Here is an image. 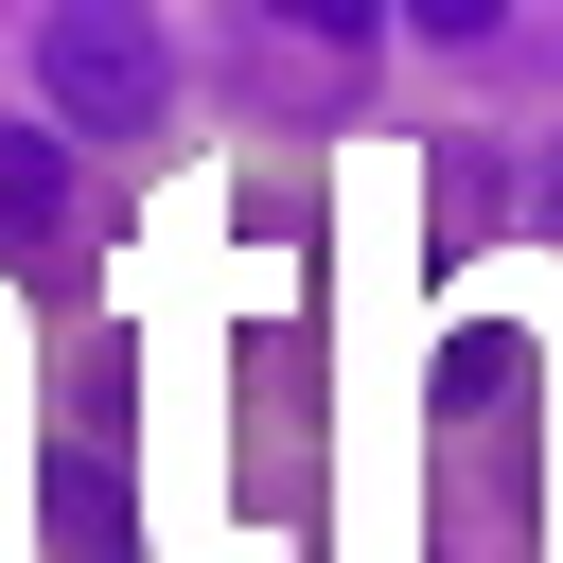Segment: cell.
I'll return each mask as SVG.
<instances>
[{
  "instance_id": "obj_3",
  "label": "cell",
  "mask_w": 563,
  "mask_h": 563,
  "mask_svg": "<svg viewBox=\"0 0 563 563\" xmlns=\"http://www.w3.org/2000/svg\"><path fill=\"white\" fill-rule=\"evenodd\" d=\"M0 229H53V141H0Z\"/></svg>"
},
{
  "instance_id": "obj_1",
  "label": "cell",
  "mask_w": 563,
  "mask_h": 563,
  "mask_svg": "<svg viewBox=\"0 0 563 563\" xmlns=\"http://www.w3.org/2000/svg\"><path fill=\"white\" fill-rule=\"evenodd\" d=\"M35 88H53L70 141H141V123H158V35L106 18V0H53V18H35Z\"/></svg>"
},
{
  "instance_id": "obj_2",
  "label": "cell",
  "mask_w": 563,
  "mask_h": 563,
  "mask_svg": "<svg viewBox=\"0 0 563 563\" xmlns=\"http://www.w3.org/2000/svg\"><path fill=\"white\" fill-rule=\"evenodd\" d=\"M53 545H70V563H123V545H141V510H123L88 457H53Z\"/></svg>"
}]
</instances>
